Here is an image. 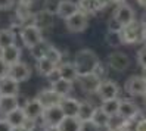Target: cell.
I'll return each instance as SVG.
<instances>
[{"mask_svg":"<svg viewBox=\"0 0 146 131\" xmlns=\"http://www.w3.org/2000/svg\"><path fill=\"white\" fill-rule=\"evenodd\" d=\"M44 56L47 59H50L52 62H55L56 65H59V64H61V60H62V53L56 47H53V46H49V49L46 50V55Z\"/></svg>","mask_w":146,"mask_h":131,"instance_id":"32","label":"cell"},{"mask_svg":"<svg viewBox=\"0 0 146 131\" xmlns=\"http://www.w3.org/2000/svg\"><path fill=\"white\" fill-rule=\"evenodd\" d=\"M100 62L99 58L96 56L93 50H89V49H83L80 52L75 53V58H74V65L78 71V75L80 74H89V72H93L96 69L98 64Z\"/></svg>","mask_w":146,"mask_h":131,"instance_id":"1","label":"cell"},{"mask_svg":"<svg viewBox=\"0 0 146 131\" xmlns=\"http://www.w3.org/2000/svg\"><path fill=\"white\" fill-rule=\"evenodd\" d=\"M34 25L40 30H49L53 25V13L44 11H40L34 15Z\"/></svg>","mask_w":146,"mask_h":131,"instance_id":"20","label":"cell"},{"mask_svg":"<svg viewBox=\"0 0 146 131\" xmlns=\"http://www.w3.org/2000/svg\"><path fill=\"white\" fill-rule=\"evenodd\" d=\"M36 66H37L38 74H41L43 77H47L58 65H56L55 62H52L50 59H47L46 56H43V58L37 59V65H36Z\"/></svg>","mask_w":146,"mask_h":131,"instance_id":"27","label":"cell"},{"mask_svg":"<svg viewBox=\"0 0 146 131\" xmlns=\"http://www.w3.org/2000/svg\"><path fill=\"white\" fill-rule=\"evenodd\" d=\"M65 113L62 112L61 106L59 105H55V106H50V108H44L43 110V121L47 127H58V124L64 119Z\"/></svg>","mask_w":146,"mask_h":131,"instance_id":"8","label":"cell"},{"mask_svg":"<svg viewBox=\"0 0 146 131\" xmlns=\"http://www.w3.org/2000/svg\"><path fill=\"white\" fill-rule=\"evenodd\" d=\"M9 68H11V65L6 64L5 60L0 58V78H3V77H6L7 74H9Z\"/></svg>","mask_w":146,"mask_h":131,"instance_id":"35","label":"cell"},{"mask_svg":"<svg viewBox=\"0 0 146 131\" xmlns=\"http://www.w3.org/2000/svg\"><path fill=\"white\" fill-rule=\"evenodd\" d=\"M78 11H80L78 3L72 2V0H61L58 5V9H56V15L65 21L66 18H70L71 15H74Z\"/></svg>","mask_w":146,"mask_h":131,"instance_id":"14","label":"cell"},{"mask_svg":"<svg viewBox=\"0 0 146 131\" xmlns=\"http://www.w3.org/2000/svg\"><path fill=\"white\" fill-rule=\"evenodd\" d=\"M0 131H12V125L6 119H0Z\"/></svg>","mask_w":146,"mask_h":131,"instance_id":"38","label":"cell"},{"mask_svg":"<svg viewBox=\"0 0 146 131\" xmlns=\"http://www.w3.org/2000/svg\"><path fill=\"white\" fill-rule=\"evenodd\" d=\"M6 64L9 65H13V64H18L19 59H21V49L16 46V44H12L9 47H6L2 50V55H0Z\"/></svg>","mask_w":146,"mask_h":131,"instance_id":"21","label":"cell"},{"mask_svg":"<svg viewBox=\"0 0 146 131\" xmlns=\"http://www.w3.org/2000/svg\"><path fill=\"white\" fill-rule=\"evenodd\" d=\"M7 75H9L11 78H13L15 81H18V83L27 81L28 78L31 77V68L27 64H22V62L13 64V65H11L9 74Z\"/></svg>","mask_w":146,"mask_h":131,"instance_id":"10","label":"cell"},{"mask_svg":"<svg viewBox=\"0 0 146 131\" xmlns=\"http://www.w3.org/2000/svg\"><path fill=\"white\" fill-rule=\"evenodd\" d=\"M92 121H93L98 127L106 128V127H109L111 116H109L102 108H94V112H93V115H92Z\"/></svg>","mask_w":146,"mask_h":131,"instance_id":"24","label":"cell"},{"mask_svg":"<svg viewBox=\"0 0 146 131\" xmlns=\"http://www.w3.org/2000/svg\"><path fill=\"white\" fill-rule=\"evenodd\" d=\"M112 18H114V22L123 28V27H125V25H128L130 22L134 21V11L131 9V6H128L127 3H119L115 7Z\"/></svg>","mask_w":146,"mask_h":131,"instance_id":"4","label":"cell"},{"mask_svg":"<svg viewBox=\"0 0 146 131\" xmlns=\"http://www.w3.org/2000/svg\"><path fill=\"white\" fill-rule=\"evenodd\" d=\"M102 128L98 127L92 119L89 121H83V124H81V131H100Z\"/></svg>","mask_w":146,"mask_h":131,"instance_id":"33","label":"cell"},{"mask_svg":"<svg viewBox=\"0 0 146 131\" xmlns=\"http://www.w3.org/2000/svg\"><path fill=\"white\" fill-rule=\"evenodd\" d=\"M37 99L43 105V108H50V106H55V105H59V102H61L62 97L53 89H44V90H41L38 93Z\"/></svg>","mask_w":146,"mask_h":131,"instance_id":"13","label":"cell"},{"mask_svg":"<svg viewBox=\"0 0 146 131\" xmlns=\"http://www.w3.org/2000/svg\"><path fill=\"white\" fill-rule=\"evenodd\" d=\"M102 109H104L108 115L112 118L115 115H118V108H119V100L115 97V99H111V100H104L102 102Z\"/></svg>","mask_w":146,"mask_h":131,"instance_id":"30","label":"cell"},{"mask_svg":"<svg viewBox=\"0 0 146 131\" xmlns=\"http://www.w3.org/2000/svg\"><path fill=\"white\" fill-rule=\"evenodd\" d=\"M19 91V83L6 75L0 78V96H16Z\"/></svg>","mask_w":146,"mask_h":131,"instance_id":"15","label":"cell"},{"mask_svg":"<svg viewBox=\"0 0 146 131\" xmlns=\"http://www.w3.org/2000/svg\"><path fill=\"white\" fill-rule=\"evenodd\" d=\"M83 121L78 116H64V119L58 124L59 131H81Z\"/></svg>","mask_w":146,"mask_h":131,"instance_id":"22","label":"cell"},{"mask_svg":"<svg viewBox=\"0 0 146 131\" xmlns=\"http://www.w3.org/2000/svg\"><path fill=\"white\" fill-rule=\"evenodd\" d=\"M21 38H22V43L27 49H33L34 46H37L40 41H43V37H41V30L36 25H25L21 31Z\"/></svg>","mask_w":146,"mask_h":131,"instance_id":"3","label":"cell"},{"mask_svg":"<svg viewBox=\"0 0 146 131\" xmlns=\"http://www.w3.org/2000/svg\"><path fill=\"white\" fill-rule=\"evenodd\" d=\"M65 25L66 30L71 32H81L87 28L89 21H87V13H84L83 11L75 12L74 15H71L70 18L65 19Z\"/></svg>","mask_w":146,"mask_h":131,"instance_id":"5","label":"cell"},{"mask_svg":"<svg viewBox=\"0 0 146 131\" xmlns=\"http://www.w3.org/2000/svg\"><path fill=\"white\" fill-rule=\"evenodd\" d=\"M58 68H59V72H61V77L62 78H65V80H68V81H72V83L77 81L78 71H77V68H75L74 64H68V62L59 64Z\"/></svg>","mask_w":146,"mask_h":131,"instance_id":"23","label":"cell"},{"mask_svg":"<svg viewBox=\"0 0 146 131\" xmlns=\"http://www.w3.org/2000/svg\"><path fill=\"white\" fill-rule=\"evenodd\" d=\"M137 3H139L143 9H146V0H137Z\"/></svg>","mask_w":146,"mask_h":131,"instance_id":"42","label":"cell"},{"mask_svg":"<svg viewBox=\"0 0 146 131\" xmlns=\"http://www.w3.org/2000/svg\"><path fill=\"white\" fill-rule=\"evenodd\" d=\"M52 89L61 96V97H65V96H68L72 90V81H68L65 78H59L58 81L52 83Z\"/></svg>","mask_w":146,"mask_h":131,"instance_id":"25","label":"cell"},{"mask_svg":"<svg viewBox=\"0 0 146 131\" xmlns=\"http://www.w3.org/2000/svg\"><path fill=\"white\" fill-rule=\"evenodd\" d=\"M12 131H33V128H30L28 125H21V127H13Z\"/></svg>","mask_w":146,"mask_h":131,"instance_id":"40","label":"cell"},{"mask_svg":"<svg viewBox=\"0 0 146 131\" xmlns=\"http://www.w3.org/2000/svg\"><path fill=\"white\" fill-rule=\"evenodd\" d=\"M108 65L109 68H112L114 71H125L130 65V59H128L127 55L121 53V52H115V53H111L108 56Z\"/></svg>","mask_w":146,"mask_h":131,"instance_id":"12","label":"cell"},{"mask_svg":"<svg viewBox=\"0 0 146 131\" xmlns=\"http://www.w3.org/2000/svg\"><path fill=\"white\" fill-rule=\"evenodd\" d=\"M139 113L137 105L130 100H119V108H118V116L123 119H131Z\"/></svg>","mask_w":146,"mask_h":131,"instance_id":"17","label":"cell"},{"mask_svg":"<svg viewBox=\"0 0 146 131\" xmlns=\"http://www.w3.org/2000/svg\"><path fill=\"white\" fill-rule=\"evenodd\" d=\"M109 2H112V3H115V5H119V3H124L125 0H109Z\"/></svg>","mask_w":146,"mask_h":131,"instance_id":"44","label":"cell"},{"mask_svg":"<svg viewBox=\"0 0 146 131\" xmlns=\"http://www.w3.org/2000/svg\"><path fill=\"white\" fill-rule=\"evenodd\" d=\"M25 115H27V119L28 121H36L37 118H40L43 115V110H44V108H43V105L40 103V100L36 97V99H31V100H27L25 102V105L22 106Z\"/></svg>","mask_w":146,"mask_h":131,"instance_id":"11","label":"cell"},{"mask_svg":"<svg viewBox=\"0 0 146 131\" xmlns=\"http://www.w3.org/2000/svg\"><path fill=\"white\" fill-rule=\"evenodd\" d=\"M142 27H143V40L146 41V21L142 24Z\"/></svg>","mask_w":146,"mask_h":131,"instance_id":"41","label":"cell"},{"mask_svg":"<svg viewBox=\"0 0 146 131\" xmlns=\"http://www.w3.org/2000/svg\"><path fill=\"white\" fill-rule=\"evenodd\" d=\"M137 62L142 68H146V46L142 47L139 50V53H137Z\"/></svg>","mask_w":146,"mask_h":131,"instance_id":"34","label":"cell"},{"mask_svg":"<svg viewBox=\"0 0 146 131\" xmlns=\"http://www.w3.org/2000/svg\"><path fill=\"white\" fill-rule=\"evenodd\" d=\"M49 46H50V44H47V43L43 40V41L38 43L37 46H34V47L30 49V50L33 52V56H34V58H36V59H40V58H43V56L46 55V50L49 49Z\"/></svg>","mask_w":146,"mask_h":131,"instance_id":"31","label":"cell"},{"mask_svg":"<svg viewBox=\"0 0 146 131\" xmlns=\"http://www.w3.org/2000/svg\"><path fill=\"white\" fill-rule=\"evenodd\" d=\"M47 78H49V81H50V83H55V81L59 80V78H62V77H61V72H59V68L56 66L53 71L47 75Z\"/></svg>","mask_w":146,"mask_h":131,"instance_id":"36","label":"cell"},{"mask_svg":"<svg viewBox=\"0 0 146 131\" xmlns=\"http://www.w3.org/2000/svg\"><path fill=\"white\" fill-rule=\"evenodd\" d=\"M80 100L72 99V97H62L59 102V106H61L62 112L65 113V116H77L78 115V109H80Z\"/></svg>","mask_w":146,"mask_h":131,"instance_id":"16","label":"cell"},{"mask_svg":"<svg viewBox=\"0 0 146 131\" xmlns=\"http://www.w3.org/2000/svg\"><path fill=\"white\" fill-rule=\"evenodd\" d=\"M143 97H145V103H146V91H145V94H143Z\"/></svg>","mask_w":146,"mask_h":131,"instance_id":"46","label":"cell"},{"mask_svg":"<svg viewBox=\"0 0 146 131\" xmlns=\"http://www.w3.org/2000/svg\"><path fill=\"white\" fill-rule=\"evenodd\" d=\"M44 131H59V130H58V127H47Z\"/></svg>","mask_w":146,"mask_h":131,"instance_id":"43","label":"cell"},{"mask_svg":"<svg viewBox=\"0 0 146 131\" xmlns=\"http://www.w3.org/2000/svg\"><path fill=\"white\" fill-rule=\"evenodd\" d=\"M18 97L16 96H0V112L6 113L18 108Z\"/></svg>","mask_w":146,"mask_h":131,"instance_id":"26","label":"cell"},{"mask_svg":"<svg viewBox=\"0 0 146 131\" xmlns=\"http://www.w3.org/2000/svg\"><path fill=\"white\" fill-rule=\"evenodd\" d=\"M15 0H0V11H7L13 6Z\"/></svg>","mask_w":146,"mask_h":131,"instance_id":"37","label":"cell"},{"mask_svg":"<svg viewBox=\"0 0 146 131\" xmlns=\"http://www.w3.org/2000/svg\"><path fill=\"white\" fill-rule=\"evenodd\" d=\"M119 38L121 43L125 44H133V43H139L143 40V27L140 22H137L136 19L130 22L128 25L123 27L119 30Z\"/></svg>","mask_w":146,"mask_h":131,"instance_id":"2","label":"cell"},{"mask_svg":"<svg viewBox=\"0 0 146 131\" xmlns=\"http://www.w3.org/2000/svg\"><path fill=\"white\" fill-rule=\"evenodd\" d=\"M134 131H146V118H143V119H140L139 122H137Z\"/></svg>","mask_w":146,"mask_h":131,"instance_id":"39","label":"cell"},{"mask_svg":"<svg viewBox=\"0 0 146 131\" xmlns=\"http://www.w3.org/2000/svg\"><path fill=\"white\" fill-rule=\"evenodd\" d=\"M5 119L9 122V124L13 127H21V125H25V122H27V115H25V112L22 108H15L13 110L7 112L5 115Z\"/></svg>","mask_w":146,"mask_h":131,"instance_id":"19","label":"cell"},{"mask_svg":"<svg viewBox=\"0 0 146 131\" xmlns=\"http://www.w3.org/2000/svg\"><path fill=\"white\" fill-rule=\"evenodd\" d=\"M100 77L96 75L94 72H89V74H80L77 77V83L84 91L87 93H96L98 87L100 84Z\"/></svg>","mask_w":146,"mask_h":131,"instance_id":"6","label":"cell"},{"mask_svg":"<svg viewBox=\"0 0 146 131\" xmlns=\"http://www.w3.org/2000/svg\"><path fill=\"white\" fill-rule=\"evenodd\" d=\"M119 91V87L115 81H111V80H105V81H100L96 94L100 97V100H111V99H115L118 96Z\"/></svg>","mask_w":146,"mask_h":131,"instance_id":"7","label":"cell"},{"mask_svg":"<svg viewBox=\"0 0 146 131\" xmlns=\"http://www.w3.org/2000/svg\"><path fill=\"white\" fill-rule=\"evenodd\" d=\"M78 7L84 13H96L106 6L105 0H78Z\"/></svg>","mask_w":146,"mask_h":131,"instance_id":"18","label":"cell"},{"mask_svg":"<svg viewBox=\"0 0 146 131\" xmlns=\"http://www.w3.org/2000/svg\"><path fill=\"white\" fill-rule=\"evenodd\" d=\"M15 44V32L12 30H0V50Z\"/></svg>","mask_w":146,"mask_h":131,"instance_id":"28","label":"cell"},{"mask_svg":"<svg viewBox=\"0 0 146 131\" xmlns=\"http://www.w3.org/2000/svg\"><path fill=\"white\" fill-rule=\"evenodd\" d=\"M94 112V106L90 102H81L80 103V109H78V119L81 121H89L92 119V115Z\"/></svg>","mask_w":146,"mask_h":131,"instance_id":"29","label":"cell"},{"mask_svg":"<svg viewBox=\"0 0 146 131\" xmlns=\"http://www.w3.org/2000/svg\"><path fill=\"white\" fill-rule=\"evenodd\" d=\"M142 77L145 78V81H146V68H143V75Z\"/></svg>","mask_w":146,"mask_h":131,"instance_id":"45","label":"cell"},{"mask_svg":"<svg viewBox=\"0 0 146 131\" xmlns=\"http://www.w3.org/2000/svg\"><path fill=\"white\" fill-rule=\"evenodd\" d=\"M124 89L128 94H131V96H143L145 91H146V81H145L143 77L133 75L125 81Z\"/></svg>","mask_w":146,"mask_h":131,"instance_id":"9","label":"cell"}]
</instances>
